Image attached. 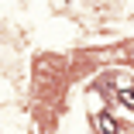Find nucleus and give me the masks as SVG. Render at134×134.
<instances>
[{"label":"nucleus","instance_id":"1","mask_svg":"<svg viewBox=\"0 0 134 134\" xmlns=\"http://www.w3.org/2000/svg\"><path fill=\"white\" fill-rule=\"evenodd\" d=\"M100 131H107V134H117L120 127H117V120H114V117H107V114H100Z\"/></svg>","mask_w":134,"mask_h":134},{"label":"nucleus","instance_id":"2","mask_svg":"<svg viewBox=\"0 0 134 134\" xmlns=\"http://www.w3.org/2000/svg\"><path fill=\"white\" fill-rule=\"evenodd\" d=\"M117 100L127 107V110H134V86H131V90H120V93H117Z\"/></svg>","mask_w":134,"mask_h":134}]
</instances>
